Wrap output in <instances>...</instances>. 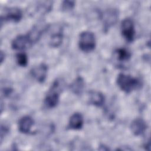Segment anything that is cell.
<instances>
[{"mask_svg":"<svg viewBox=\"0 0 151 151\" xmlns=\"http://www.w3.org/2000/svg\"><path fill=\"white\" fill-rule=\"evenodd\" d=\"M101 16L104 24V29H107L116 22L118 18V13L117 10L110 9L106 11Z\"/></svg>","mask_w":151,"mask_h":151,"instance_id":"cell-7","label":"cell"},{"mask_svg":"<svg viewBox=\"0 0 151 151\" xmlns=\"http://www.w3.org/2000/svg\"><path fill=\"white\" fill-rule=\"evenodd\" d=\"M117 84L122 91L127 93L137 89L140 86V82L139 79L123 73H120L118 75Z\"/></svg>","mask_w":151,"mask_h":151,"instance_id":"cell-1","label":"cell"},{"mask_svg":"<svg viewBox=\"0 0 151 151\" xmlns=\"http://www.w3.org/2000/svg\"><path fill=\"white\" fill-rule=\"evenodd\" d=\"M48 71V67L45 63H41L39 65L34 67L30 71L31 75L34 79L40 83L45 81Z\"/></svg>","mask_w":151,"mask_h":151,"instance_id":"cell-5","label":"cell"},{"mask_svg":"<svg viewBox=\"0 0 151 151\" xmlns=\"http://www.w3.org/2000/svg\"><path fill=\"white\" fill-rule=\"evenodd\" d=\"M117 58L120 61L128 60L131 56V54L125 48H119L116 51Z\"/></svg>","mask_w":151,"mask_h":151,"instance_id":"cell-17","label":"cell"},{"mask_svg":"<svg viewBox=\"0 0 151 151\" xmlns=\"http://www.w3.org/2000/svg\"><path fill=\"white\" fill-rule=\"evenodd\" d=\"M63 30L61 28H59L57 31L51 32L49 41V44L52 47H58L60 46L63 41Z\"/></svg>","mask_w":151,"mask_h":151,"instance_id":"cell-13","label":"cell"},{"mask_svg":"<svg viewBox=\"0 0 151 151\" xmlns=\"http://www.w3.org/2000/svg\"><path fill=\"white\" fill-rule=\"evenodd\" d=\"M78 46L84 52L93 50L96 46V40L94 34L90 31H83L80 34Z\"/></svg>","mask_w":151,"mask_h":151,"instance_id":"cell-3","label":"cell"},{"mask_svg":"<svg viewBox=\"0 0 151 151\" xmlns=\"http://www.w3.org/2000/svg\"><path fill=\"white\" fill-rule=\"evenodd\" d=\"M130 129L134 135L139 136L145 132L147 129V125L143 119L137 118L132 122Z\"/></svg>","mask_w":151,"mask_h":151,"instance_id":"cell-10","label":"cell"},{"mask_svg":"<svg viewBox=\"0 0 151 151\" xmlns=\"http://www.w3.org/2000/svg\"><path fill=\"white\" fill-rule=\"evenodd\" d=\"M33 124V119L29 116H25L21 118L18 122V130L21 133H28Z\"/></svg>","mask_w":151,"mask_h":151,"instance_id":"cell-11","label":"cell"},{"mask_svg":"<svg viewBox=\"0 0 151 151\" xmlns=\"http://www.w3.org/2000/svg\"><path fill=\"white\" fill-rule=\"evenodd\" d=\"M61 85L62 83L58 79L53 82L44 100V103L47 107L52 108L57 106L59 101V94L62 88Z\"/></svg>","mask_w":151,"mask_h":151,"instance_id":"cell-2","label":"cell"},{"mask_svg":"<svg viewBox=\"0 0 151 151\" xmlns=\"http://www.w3.org/2000/svg\"><path fill=\"white\" fill-rule=\"evenodd\" d=\"M121 31L123 37L127 41H133L135 34L133 21L130 18H125L121 24Z\"/></svg>","mask_w":151,"mask_h":151,"instance_id":"cell-4","label":"cell"},{"mask_svg":"<svg viewBox=\"0 0 151 151\" xmlns=\"http://www.w3.org/2000/svg\"><path fill=\"white\" fill-rule=\"evenodd\" d=\"M74 6V2L72 1H65L62 4V9L65 11H68L73 9Z\"/></svg>","mask_w":151,"mask_h":151,"instance_id":"cell-19","label":"cell"},{"mask_svg":"<svg viewBox=\"0 0 151 151\" xmlns=\"http://www.w3.org/2000/svg\"><path fill=\"white\" fill-rule=\"evenodd\" d=\"M5 56V54H4L3 52L1 51V62L2 63L3 62V60H4V57Z\"/></svg>","mask_w":151,"mask_h":151,"instance_id":"cell-20","label":"cell"},{"mask_svg":"<svg viewBox=\"0 0 151 151\" xmlns=\"http://www.w3.org/2000/svg\"><path fill=\"white\" fill-rule=\"evenodd\" d=\"M22 17V14L21 9L18 8L12 7L5 11V14L4 16H1V19L4 18L6 21L18 22L21 19Z\"/></svg>","mask_w":151,"mask_h":151,"instance_id":"cell-8","label":"cell"},{"mask_svg":"<svg viewBox=\"0 0 151 151\" xmlns=\"http://www.w3.org/2000/svg\"><path fill=\"white\" fill-rule=\"evenodd\" d=\"M90 103L97 107L101 106L104 103V95L99 91H91L89 98Z\"/></svg>","mask_w":151,"mask_h":151,"instance_id":"cell-14","label":"cell"},{"mask_svg":"<svg viewBox=\"0 0 151 151\" xmlns=\"http://www.w3.org/2000/svg\"><path fill=\"white\" fill-rule=\"evenodd\" d=\"M48 28V27L44 24H39L33 27V28L27 34L31 44L37 42L41 38L43 32Z\"/></svg>","mask_w":151,"mask_h":151,"instance_id":"cell-6","label":"cell"},{"mask_svg":"<svg viewBox=\"0 0 151 151\" xmlns=\"http://www.w3.org/2000/svg\"><path fill=\"white\" fill-rule=\"evenodd\" d=\"M16 59L18 64L22 67H25L28 64L27 55L24 52L18 53L16 55Z\"/></svg>","mask_w":151,"mask_h":151,"instance_id":"cell-18","label":"cell"},{"mask_svg":"<svg viewBox=\"0 0 151 151\" xmlns=\"http://www.w3.org/2000/svg\"><path fill=\"white\" fill-rule=\"evenodd\" d=\"M84 87V81L81 77H78L76 78L70 86L71 90L76 94H81L83 90Z\"/></svg>","mask_w":151,"mask_h":151,"instance_id":"cell-15","label":"cell"},{"mask_svg":"<svg viewBox=\"0 0 151 151\" xmlns=\"http://www.w3.org/2000/svg\"><path fill=\"white\" fill-rule=\"evenodd\" d=\"M83 125V117L79 113H75L70 117L68 127L70 129L78 130Z\"/></svg>","mask_w":151,"mask_h":151,"instance_id":"cell-12","label":"cell"},{"mask_svg":"<svg viewBox=\"0 0 151 151\" xmlns=\"http://www.w3.org/2000/svg\"><path fill=\"white\" fill-rule=\"evenodd\" d=\"M31 43L27 35H19L15 37L12 42L11 46L14 50H24L31 45Z\"/></svg>","mask_w":151,"mask_h":151,"instance_id":"cell-9","label":"cell"},{"mask_svg":"<svg viewBox=\"0 0 151 151\" xmlns=\"http://www.w3.org/2000/svg\"><path fill=\"white\" fill-rule=\"evenodd\" d=\"M52 7V2L51 1H43L38 4L36 9L38 12L42 14H45L51 10Z\"/></svg>","mask_w":151,"mask_h":151,"instance_id":"cell-16","label":"cell"}]
</instances>
